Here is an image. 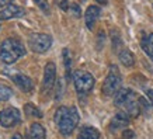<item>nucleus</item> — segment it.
Returning <instances> with one entry per match:
<instances>
[{
  "instance_id": "nucleus-15",
  "label": "nucleus",
  "mask_w": 153,
  "mask_h": 139,
  "mask_svg": "<svg viewBox=\"0 0 153 139\" xmlns=\"http://www.w3.org/2000/svg\"><path fill=\"white\" fill-rule=\"evenodd\" d=\"M118 58H120L121 63L124 66H126V68H131V66H134V63H135V58L129 49H122V51L118 54Z\"/></svg>"
},
{
  "instance_id": "nucleus-12",
  "label": "nucleus",
  "mask_w": 153,
  "mask_h": 139,
  "mask_svg": "<svg viewBox=\"0 0 153 139\" xmlns=\"http://www.w3.org/2000/svg\"><path fill=\"white\" fill-rule=\"evenodd\" d=\"M98 17H100V7H97V6L87 7L86 14H84V21H86V25H87L88 30H93L94 24H96Z\"/></svg>"
},
{
  "instance_id": "nucleus-20",
  "label": "nucleus",
  "mask_w": 153,
  "mask_h": 139,
  "mask_svg": "<svg viewBox=\"0 0 153 139\" xmlns=\"http://www.w3.org/2000/svg\"><path fill=\"white\" fill-rule=\"evenodd\" d=\"M69 11L72 13L73 17H76V19H79L80 16H82V10H80V6L77 4V3H70L69 4Z\"/></svg>"
},
{
  "instance_id": "nucleus-10",
  "label": "nucleus",
  "mask_w": 153,
  "mask_h": 139,
  "mask_svg": "<svg viewBox=\"0 0 153 139\" xmlns=\"http://www.w3.org/2000/svg\"><path fill=\"white\" fill-rule=\"evenodd\" d=\"M24 14H25V11L23 7H20L17 4H9L3 10H0V20L4 21V20L10 19H19V17H23Z\"/></svg>"
},
{
  "instance_id": "nucleus-8",
  "label": "nucleus",
  "mask_w": 153,
  "mask_h": 139,
  "mask_svg": "<svg viewBox=\"0 0 153 139\" xmlns=\"http://www.w3.org/2000/svg\"><path fill=\"white\" fill-rule=\"evenodd\" d=\"M56 82V66L53 62H49L45 65L44 69V80H42V91L49 93Z\"/></svg>"
},
{
  "instance_id": "nucleus-3",
  "label": "nucleus",
  "mask_w": 153,
  "mask_h": 139,
  "mask_svg": "<svg viewBox=\"0 0 153 139\" xmlns=\"http://www.w3.org/2000/svg\"><path fill=\"white\" fill-rule=\"evenodd\" d=\"M24 55H25V48L16 38H7L0 45V60L7 65L14 63L19 58Z\"/></svg>"
},
{
  "instance_id": "nucleus-9",
  "label": "nucleus",
  "mask_w": 153,
  "mask_h": 139,
  "mask_svg": "<svg viewBox=\"0 0 153 139\" xmlns=\"http://www.w3.org/2000/svg\"><path fill=\"white\" fill-rule=\"evenodd\" d=\"M10 77L13 79V82L19 86L20 90H23L24 93H31L34 90V82L28 76L23 73H13L10 74Z\"/></svg>"
},
{
  "instance_id": "nucleus-7",
  "label": "nucleus",
  "mask_w": 153,
  "mask_h": 139,
  "mask_svg": "<svg viewBox=\"0 0 153 139\" xmlns=\"http://www.w3.org/2000/svg\"><path fill=\"white\" fill-rule=\"evenodd\" d=\"M21 120V115H20V111L14 107H10V108H4L3 111H0V124L4 128H11V126H16Z\"/></svg>"
},
{
  "instance_id": "nucleus-28",
  "label": "nucleus",
  "mask_w": 153,
  "mask_h": 139,
  "mask_svg": "<svg viewBox=\"0 0 153 139\" xmlns=\"http://www.w3.org/2000/svg\"><path fill=\"white\" fill-rule=\"evenodd\" d=\"M11 139H23V136H21L20 134H14L13 136H11Z\"/></svg>"
},
{
  "instance_id": "nucleus-18",
  "label": "nucleus",
  "mask_w": 153,
  "mask_h": 139,
  "mask_svg": "<svg viewBox=\"0 0 153 139\" xmlns=\"http://www.w3.org/2000/svg\"><path fill=\"white\" fill-rule=\"evenodd\" d=\"M11 96H13V90L9 86L0 84V101H7Z\"/></svg>"
},
{
  "instance_id": "nucleus-13",
  "label": "nucleus",
  "mask_w": 153,
  "mask_h": 139,
  "mask_svg": "<svg viewBox=\"0 0 153 139\" xmlns=\"http://www.w3.org/2000/svg\"><path fill=\"white\" fill-rule=\"evenodd\" d=\"M45 138H47L45 128L41 124H38V122L31 124L30 129H28V134H27V139H45Z\"/></svg>"
},
{
  "instance_id": "nucleus-23",
  "label": "nucleus",
  "mask_w": 153,
  "mask_h": 139,
  "mask_svg": "<svg viewBox=\"0 0 153 139\" xmlns=\"http://www.w3.org/2000/svg\"><path fill=\"white\" fill-rule=\"evenodd\" d=\"M135 138V132L131 129H125L122 132V139H134Z\"/></svg>"
},
{
  "instance_id": "nucleus-5",
  "label": "nucleus",
  "mask_w": 153,
  "mask_h": 139,
  "mask_svg": "<svg viewBox=\"0 0 153 139\" xmlns=\"http://www.w3.org/2000/svg\"><path fill=\"white\" fill-rule=\"evenodd\" d=\"M73 83L76 91L79 94H88L93 90L96 80L91 76V73H88L86 70H76L73 73Z\"/></svg>"
},
{
  "instance_id": "nucleus-6",
  "label": "nucleus",
  "mask_w": 153,
  "mask_h": 139,
  "mask_svg": "<svg viewBox=\"0 0 153 139\" xmlns=\"http://www.w3.org/2000/svg\"><path fill=\"white\" fill-rule=\"evenodd\" d=\"M52 45V37L48 34H33L28 38V46L33 52L44 54L47 52Z\"/></svg>"
},
{
  "instance_id": "nucleus-14",
  "label": "nucleus",
  "mask_w": 153,
  "mask_h": 139,
  "mask_svg": "<svg viewBox=\"0 0 153 139\" xmlns=\"http://www.w3.org/2000/svg\"><path fill=\"white\" fill-rule=\"evenodd\" d=\"M100 138V131L96 129L94 126H83L80 128L77 139H98Z\"/></svg>"
},
{
  "instance_id": "nucleus-2",
  "label": "nucleus",
  "mask_w": 153,
  "mask_h": 139,
  "mask_svg": "<svg viewBox=\"0 0 153 139\" xmlns=\"http://www.w3.org/2000/svg\"><path fill=\"white\" fill-rule=\"evenodd\" d=\"M114 104L120 107L129 117H138L140 112V107L136 101V96L131 88H121L114 97Z\"/></svg>"
},
{
  "instance_id": "nucleus-25",
  "label": "nucleus",
  "mask_w": 153,
  "mask_h": 139,
  "mask_svg": "<svg viewBox=\"0 0 153 139\" xmlns=\"http://www.w3.org/2000/svg\"><path fill=\"white\" fill-rule=\"evenodd\" d=\"M146 96H148V98H149V101H150V104L153 106V90H152V88H149L148 91H146Z\"/></svg>"
},
{
  "instance_id": "nucleus-11",
  "label": "nucleus",
  "mask_w": 153,
  "mask_h": 139,
  "mask_svg": "<svg viewBox=\"0 0 153 139\" xmlns=\"http://www.w3.org/2000/svg\"><path fill=\"white\" fill-rule=\"evenodd\" d=\"M129 115L126 112H118L114 115V118L110 122V129L111 131H117L121 129V128H125V126L129 125Z\"/></svg>"
},
{
  "instance_id": "nucleus-16",
  "label": "nucleus",
  "mask_w": 153,
  "mask_h": 139,
  "mask_svg": "<svg viewBox=\"0 0 153 139\" xmlns=\"http://www.w3.org/2000/svg\"><path fill=\"white\" fill-rule=\"evenodd\" d=\"M142 48L145 54L153 60V33L142 38Z\"/></svg>"
},
{
  "instance_id": "nucleus-1",
  "label": "nucleus",
  "mask_w": 153,
  "mask_h": 139,
  "mask_svg": "<svg viewBox=\"0 0 153 139\" xmlns=\"http://www.w3.org/2000/svg\"><path fill=\"white\" fill-rule=\"evenodd\" d=\"M80 115L76 107H59L55 111V122L62 135H70L79 124Z\"/></svg>"
},
{
  "instance_id": "nucleus-27",
  "label": "nucleus",
  "mask_w": 153,
  "mask_h": 139,
  "mask_svg": "<svg viewBox=\"0 0 153 139\" xmlns=\"http://www.w3.org/2000/svg\"><path fill=\"white\" fill-rule=\"evenodd\" d=\"M97 3H100V4H102V6H107L108 4V0H96Z\"/></svg>"
},
{
  "instance_id": "nucleus-4",
  "label": "nucleus",
  "mask_w": 153,
  "mask_h": 139,
  "mask_svg": "<svg viewBox=\"0 0 153 139\" xmlns=\"http://www.w3.org/2000/svg\"><path fill=\"white\" fill-rule=\"evenodd\" d=\"M121 83H122V77H121V73L118 68L115 65L110 66V70H108V74H107L105 80L102 83V93L105 96H115L117 93L121 90Z\"/></svg>"
},
{
  "instance_id": "nucleus-22",
  "label": "nucleus",
  "mask_w": 153,
  "mask_h": 139,
  "mask_svg": "<svg viewBox=\"0 0 153 139\" xmlns=\"http://www.w3.org/2000/svg\"><path fill=\"white\" fill-rule=\"evenodd\" d=\"M122 42H121V37H120V34L118 33H114L112 31V46H114V49H118V46L121 45Z\"/></svg>"
},
{
  "instance_id": "nucleus-17",
  "label": "nucleus",
  "mask_w": 153,
  "mask_h": 139,
  "mask_svg": "<svg viewBox=\"0 0 153 139\" xmlns=\"http://www.w3.org/2000/svg\"><path fill=\"white\" fill-rule=\"evenodd\" d=\"M24 112H25L28 117H37V118H42V112L39 111L37 107L34 106V104H31V103L25 104V107H24Z\"/></svg>"
},
{
  "instance_id": "nucleus-24",
  "label": "nucleus",
  "mask_w": 153,
  "mask_h": 139,
  "mask_svg": "<svg viewBox=\"0 0 153 139\" xmlns=\"http://www.w3.org/2000/svg\"><path fill=\"white\" fill-rule=\"evenodd\" d=\"M56 4L59 6L62 10H68L69 4H68V0H56Z\"/></svg>"
},
{
  "instance_id": "nucleus-21",
  "label": "nucleus",
  "mask_w": 153,
  "mask_h": 139,
  "mask_svg": "<svg viewBox=\"0 0 153 139\" xmlns=\"http://www.w3.org/2000/svg\"><path fill=\"white\" fill-rule=\"evenodd\" d=\"M34 1L37 3V6L44 11V13H47V14L49 13V6H48L47 0H34Z\"/></svg>"
},
{
  "instance_id": "nucleus-26",
  "label": "nucleus",
  "mask_w": 153,
  "mask_h": 139,
  "mask_svg": "<svg viewBox=\"0 0 153 139\" xmlns=\"http://www.w3.org/2000/svg\"><path fill=\"white\" fill-rule=\"evenodd\" d=\"M13 0H0V7H4V6H9Z\"/></svg>"
},
{
  "instance_id": "nucleus-19",
  "label": "nucleus",
  "mask_w": 153,
  "mask_h": 139,
  "mask_svg": "<svg viewBox=\"0 0 153 139\" xmlns=\"http://www.w3.org/2000/svg\"><path fill=\"white\" fill-rule=\"evenodd\" d=\"M63 59H65L66 74H68V77H69L70 76V54H69V49H68V48L63 49Z\"/></svg>"
}]
</instances>
